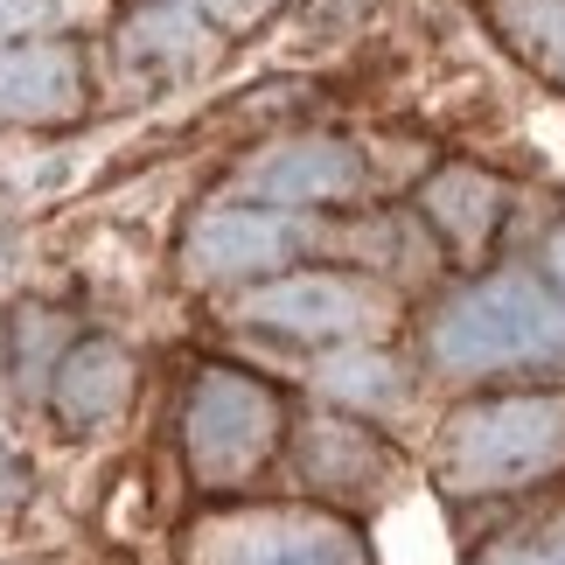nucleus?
<instances>
[{
	"label": "nucleus",
	"instance_id": "obj_1",
	"mask_svg": "<svg viewBox=\"0 0 565 565\" xmlns=\"http://www.w3.org/2000/svg\"><path fill=\"white\" fill-rule=\"evenodd\" d=\"M440 363L454 371H489V363H524V356H565V308L537 294L531 279H495L468 294L433 335Z\"/></svg>",
	"mask_w": 565,
	"mask_h": 565
},
{
	"label": "nucleus",
	"instance_id": "obj_2",
	"mask_svg": "<svg viewBox=\"0 0 565 565\" xmlns=\"http://www.w3.org/2000/svg\"><path fill=\"white\" fill-rule=\"evenodd\" d=\"M565 461V405L558 398H510L482 405L454 426L447 475L461 489H510Z\"/></svg>",
	"mask_w": 565,
	"mask_h": 565
},
{
	"label": "nucleus",
	"instance_id": "obj_3",
	"mask_svg": "<svg viewBox=\"0 0 565 565\" xmlns=\"http://www.w3.org/2000/svg\"><path fill=\"white\" fill-rule=\"evenodd\" d=\"M189 433H195V468L231 482L273 447V398L245 377H203Z\"/></svg>",
	"mask_w": 565,
	"mask_h": 565
},
{
	"label": "nucleus",
	"instance_id": "obj_4",
	"mask_svg": "<svg viewBox=\"0 0 565 565\" xmlns=\"http://www.w3.org/2000/svg\"><path fill=\"white\" fill-rule=\"evenodd\" d=\"M252 321L266 329H287V335H350L371 321V300H363L350 279H287V287L258 294L252 300Z\"/></svg>",
	"mask_w": 565,
	"mask_h": 565
},
{
	"label": "nucleus",
	"instance_id": "obj_5",
	"mask_svg": "<svg viewBox=\"0 0 565 565\" xmlns=\"http://www.w3.org/2000/svg\"><path fill=\"white\" fill-rule=\"evenodd\" d=\"M216 565H356V545L342 531L266 516V524H237L224 537V552H216Z\"/></svg>",
	"mask_w": 565,
	"mask_h": 565
},
{
	"label": "nucleus",
	"instance_id": "obj_6",
	"mask_svg": "<svg viewBox=\"0 0 565 565\" xmlns=\"http://www.w3.org/2000/svg\"><path fill=\"white\" fill-rule=\"evenodd\" d=\"M287 258V231L273 216H210L195 231V273H258V266H279Z\"/></svg>",
	"mask_w": 565,
	"mask_h": 565
},
{
	"label": "nucleus",
	"instance_id": "obj_7",
	"mask_svg": "<svg viewBox=\"0 0 565 565\" xmlns=\"http://www.w3.org/2000/svg\"><path fill=\"white\" fill-rule=\"evenodd\" d=\"M356 168L335 154V147H294L266 168H252V189L266 203H315V195H350Z\"/></svg>",
	"mask_w": 565,
	"mask_h": 565
},
{
	"label": "nucleus",
	"instance_id": "obj_8",
	"mask_svg": "<svg viewBox=\"0 0 565 565\" xmlns=\"http://www.w3.org/2000/svg\"><path fill=\"white\" fill-rule=\"evenodd\" d=\"M119 398H126V363L113 350L71 356V371H63V405H71L77 419H98V412H113Z\"/></svg>",
	"mask_w": 565,
	"mask_h": 565
},
{
	"label": "nucleus",
	"instance_id": "obj_9",
	"mask_svg": "<svg viewBox=\"0 0 565 565\" xmlns=\"http://www.w3.org/2000/svg\"><path fill=\"white\" fill-rule=\"evenodd\" d=\"M56 98H71V71H63V56H21L0 71V105H56Z\"/></svg>",
	"mask_w": 565,
	"mask_h": 565
},
{
	"label": "nucleus",
	"instance_id": "obj_10",
	"mask_svg": "<svg viewBox=\"0 0 565 565\" xmlns=\"http://www.w3.org/2000/svg\"><path fill=\"white\" fill-rule=\"evenodd\" d=\"M384 377H391V363H371V356L335 363V371H329V384L342 391V398H398V391H391Z\"/></svg>",
	"mask_w": 565,
	"mask_h": 565
},
{
	"label": "nucleus",
	"instance_id": "obj_11",
	"mask_svg": "<svg viewBox=\"0 0 565 565\" xmlns=\"http://www.w3.org/2000/svg\"><path fill=\"white\" fill-rule=\"evenodd\" d=\"M495 565H565V552H510V558H495Z\"/></svg>",
	"mask_w": 565,
	"mask_h": 565
},
{
	"label": "nucleus",
	"instance_id": "obj_12",
	"mask_svg": "<svg viewBox=\"0 0 565 565\" xmlns=\"http://www.w3.org/2000/svg\"><path fill=\"white\" fill-rule=\"evenodd\" d=\"M552 273H558V287H565V237L552 245Z\"/></svg>",
	"mask_w": 565,
	"mask_h": 565
}]
</instances>
